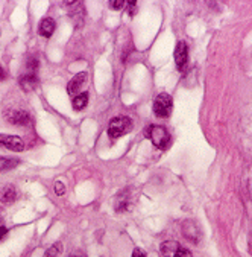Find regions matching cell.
<instances>
[{"label":"cell","instance_id":"obj_1","mask_svg":"<svg viewBox=\"0 0 252 257\" xmlns=\"http://www.w3.org/2000/svg\"><path fill=\"white\" fill-rule=\"evenodd\" d=\"M133 130V121L126 116H117L111 119L108 125V136L111 140H117V138L123 137Z\"/></svg>","mask_w":252,"mask_h":257},{"label":"cell","instance_id":"obj_2","mask_svg":"<svg viewBox=\"0 0 252 257\" xmlns=\"http://www.w3.org/2000/svg\"><path fill=\"white\" fill-rule=\"evenodd\" d=\"M146 137L158 149H167L170 145V134L161 125H150L146 130Z\"/></svg>","mask_w":252,"mask_h":257},{"label":"cell","instance_id":"obj_3","mask_svg":"<svg viewBox=\"0 0 252 257\" xmlns=\"http://www.w3.org/2000/svg\"><path fill=\"white\" fill-rule=\"evenodd\" d=\"M173 108V101L172 96L167 93H160L157 96V99L153 101V114L160 119H164V117H169Z\"/></svg>","mask_w":252,"mask_h":257},{"label":"cell","instance_id":"obj_4","mask_svg":"<svg viewBox=\"0 0 252 257\" xmlns=\"http://www.w3.org/2000/svg\"><path fill=\"white\" fill-rule=\"evenodd\" d=\"M160 253L163 257H192V251L187 250L179 242L175 241H166L161 243Z\"/></svg>","mask_w":252,"mask_h":257},{"label":"cell","instance_id":"obj_5","mask_svg":"<svg viewBox=\"0 0 252 257\" xmlns=\"http://www.w3.org/2000/svg\"><path fill=\"white\" fill-rule=\"evenodd\" d=\"M6 121L11 125L25 126L30 123V116L26 110H9L6 113Z\"/></svg>","mask_w":252,"mask_h":257},{"label":"cell","instance_id":"obj_6","mask_svg":"<svg viewBox=\"0 0 252 257\" xmlns=\"http://www.w3.org/2000/svg\"><path fill=\"white\" fill-rule=\"evenodd\" d=\"M0 145L11 149V151L21 152L25 149V142L18 136H9V134H0Z\"/></svg>","mask_w":252,"mask_h":257},{"label":"cell","instance_id":"obj_7","mask_svg":"<svg viewBox=\"0 0 252 257\" xmlns=\"http://www.w3.org/2000/svg\"><path fill=\"white\" fill-rule=\"evenodd\" d=\"M189 61V47L184 41H179L175 49V62H177V69L184 70Z\"/></svg>","mask_w":252,"mask_h":257},{"label":"cell","instance_id":"obj_8","mask_svg":"<svg viewBox=\"0 0 252 257\" xmlns=\"http://www.w3.org/2000/svg\"><path fill=\"white\" fill-rule=\"evenodd\" d=\"M182 234H184V238L190 239L192 242H198L199 238H201L198 226H196V224L192 222V221H185L182 224Z\"/></svg>","mask_w":252,"mask_h":257},{"label":"cell","instance_id":"obj_9","mask_svg":"<svg viewBox=\"0 0 252 257\" xmlns=\"http://www.w3.org/2000/svg\"><path fill=\"white\" fill-rule=\"evenodd\" d=\"M85 81H87V73L85 72H81L78 75H74V76L70 79L69 85H67L69 94H78V91L81 90V87L85 84Z\"/></svg>","mask_w":252,"mask_h":257},{"label":"cell","instance_id":"obj_10","mask_svg":"<svg viewBox=\"0 0 252 257\" xmlns=\"http://www.w3.org/2000/svg\"><path fill=\"white\" fill-rule=\"evenodd\" d=\"M38 76L35 73H26L23 75V76L20 78V87L23 89L25 91H30V90H34L37 85H38Z\"/></svg>","mask_w":252,"mask_h":257},{"label":"cell","instance_id":"obj_11","mask_svg":"<svg viewBox=\"0 0 252 257\" xmlns=\"http://www.w3.org/2000/svg\"><path fill=\"white\" fill-rule=\"evenodd\" d=\"M55 29H57V23L52 20V18H43L40 21V28H38V32H40V35L41 37H44V38H49L53 35V32Z\"/></svg>","mask_w":252,"mask_h":257},{"label":"cell","instance_id":"obj_12","mask_svg":"<svg viewBox=\"0 0 252 257\" xmlns=\"http://www.w3.org/2000/svg\"><path fill=\"white\" fill-rule=\"evenodd\" d=\"M17 198V192L14 186H6L5 189L0 190V206H8L13 204Z\"/></svg>","mask_w":252,"mask_h":257},{"label":"cell","instance_id":"obj_13","mask_svg":"<svg viewBox=\"0 0 252 257\" xmlns=\"http://www.w3.org/2000/svg\"><path fill=\"white\" fill-rule=\"evenodd\" d=\"M87 104H89V93L84 91V93H81V94H76V96H74V99H73V108H74L76 111H81V110L85 108Z\"/></svg>","mask_w":252,"mask_h":257},{"label":"cell","instance_id":"obj_14","mask_svg":"<svg viewBox=\"0 0 252 257\" xmlns=\"http://www.w3.org/2000/svg\"><path fill=\"white\" fill-rule=\"evenodd\" d=\"M129 195H128V192L123 190V194H120L116 199V210L117 212H125L129 209Z\"/></svg>","mask_w":252,"mask_h":257},{"label":"cell","instance_id":"obj_15","mask_svg":"<svg viewBox=\"0 0 252 257\" xmlns=\"http://www.w3.org/2000/svg\"><path fill=\"white\" fill-rule=\"evenodd\" d=\"M61 253V243H55L52 245V247L46 251L44 257H58Z\"/></svg>","mask_w":252,"mask_h":257},{"label":"cell","instance_id":"obj_16","mask_svg":"<svg viewBox=\"0 0 252 257\" xmlns=\"http://www.w3.org/2000/svg\"><path fill=\"white\" fill-rule=\"evenodd\" d=\"M28 69L30 70V73H35V70L38 69V60L35 58V57H32V58H29L28 60Z\"/></svg>","mask_w":252,"mask_h":257},{"label":"cell","instance_id":"obj_17","mask_svg":"<svg viewBox=\"0 0 252 257\" xmlns=\"http://www.w3.org/2000/svg\"><path fill=\"white\" fill-rule=\"evenodd\" d=\"M55 194L58 197H62L65 194V184H62L61 181H57V183H55Z\"/></svg>","mask_w":252,"mask_h":257},{"label":"cell","instance_id":"obj_18","mask_svg":"<svg viewBox=\"0 0 252 257\" xmlns=\"http://www.w3.org/2000/svg\"><path fill=\"white\" fill-rule=\"evenodd\" d=\"M109 6L113 9H122L125 6V0H111L109 2Z\"/></svg>","mask_w":252,"mask_h":257},{"label":"cell","instance_id":"obj_19","mask_svg":"<svg viewBox=\"0 0 252 257\" xmlns=\"http://www.w3.org/2000/svg\"><path fill=\"white\" fill-rule=\"evenodd\" d=\"M126 5H128V8H129V14H131V15H134L135 8H137V3L134 2V0H129V2H128Z\"/></svg>","mask_w":252,"mask_h":257},{"label":"cell","instance_id":"obj_20","mask_svg":"<svg viewBox=\"0 0 252 257\" xmlns=\"http://www.w3.org/2000/svg\"><path fill=\"white\" fill-rule=\"evenodd\" d=\"M133 257H148L146 253L143 250H140V248H135L134 253H133Z\"/></svg>","mask_w":252,"mask_h":257},{"label":"cell","instance_id":"obj_21","mask_svg":"<svg viewBox=\"0 0 252 257\" xmlns=\"http://www.w3.org/2000/svg\"><path fill=\"white\" fill-rule=\"evenodd\" d=\"M6 233H8V230L5 227H0V239H3Z\"/></svg>","mask_w":252,"mask_h":257},{"label":"cell","instance_id":"obj_22","mask_svg":"<svg viewBox=\"0 0 252 257\" xmlns=\"http://www.w3.org/2000/svg\"><path fill=\"white\" fill-rule=\"evenodd\" d=\"M5 78H6V72L2 66H0V79H5Z\"/></svg>","mask_w":252,"mask_h":257},{"label":"cell","instance_id":"obj_23","mask_svg":"<svg viewBox=\"0 0 252 257\" xmlns=\"http://www.w3.org/2000/svg\"><path fill=\"white\" fill-rule=\"evenodd\" d=\"M70 257H85L84 254H81V253H78V254H72Z\"/></svg>","mask_w":252,"mask_h":257}]
</instances>
